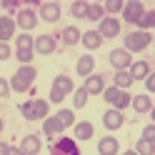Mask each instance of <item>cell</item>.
I'll list each match as a JSON object with an SVG mask.
<instances>
[{"mask_svg":"<svg viewBox=\"0 0 155 155\" xmlns=\"http://www.w3.org/2000/svg\"><path fill=\"white\" fill-rule=\"evenodd\" d=\"M35 80H38V68L33 63H28V65H20L18 70L13 73L10 78V90L13 93H30L35 88Z\"/></svg>","mask_w":155,"mask_h":155,"instance_id":"1","label":"cell"},{"mask_svg":"<svg viewBox=\"0 0 155 155\" xmlns=\"http://www.w3.org/2000/svg\"><path fill=\"white\" fill-rule=\"evenodd\" d=\"M73 90H75L73 78L65 75V73H60V75L53 78V85H50V95H48V100L55 103V105H60V103L68 98V95H73Z\"/></svg>","mask_w":155,"mask_h":155,"instance_id":"2","label":"cell"},{"mask_svg":"<svg viewBox=\"0 0 155 155\" xmlns=\"http://www.w3.org/2000/svg\"><path fill=\"white\" fill-rule=\"evenodd\" d=\"M20 115L25 120H45L50 115V100H43V98L25 100L20 105Z\"/></svg>","mask_w":155,"mask_h":155,"instance_id":"3","label":"cell"},{"mask_svg":"<svg viewBox=\"0 0 155 155\" xmlns=\"http://www.w3.org/2000/svg\"><path fill=\"white\" fill-rule=\"evenodd\" d=\"M153 45V33H148V30H133V33H128L125 35V40H123V48L128 53H145L148 48Z\"/></svg>","mask_w":155,"mask_h":155,"instance_id":"4","label":"cell"},{"mask_svg":"<svg viewBox=\"0 0 155 155\" xmlns=\"http://www.w3.org/2000/svg\"><path fill=\"white\" fill-rule=\"evenodd\" d=\"M13 55L20 60V65H28V63H33V58H35V38L30 33H20L15 38V50Z\"/></svg>","mask_w":155,"mask_h":155,"instance_id":"5","label":"cell"},{"mask_svg":"<svg viewBox=\"0 0 155 155\" xmlns=\"http://www.w3.org/2000/svg\"><path fill=\"white\" fill-rule=\"evenodd\" d=\"M103 100L108 103L110 108H115V110H125V108H130L133 95H130L128 90H123V88H115V85H110V88L103 90Z\"/></svg>","mask_w":155,"mask_h":155,"instance_id":"6","label":"cell"},{"mask_svg":"<svg viewBox=\"0 0 155 155\" xmlns=\"http://www.w3.org/2000/svg\"><path fill=\"white\" fill-rule=\"evenodd\" d=\"M50 155H80V145H78L75 138L60 135L50 143Z\"/></svg>","mask_w":155,"mask_h":155,"instance_id":"7","label":"cell"},{"mask_svg":"<svg viewBox=\"0 0 155 155\" xmlns=\"http://www.w3.org/2000/svg\"><path fill=\"white\" fill-rule=\"evenodd\" d=\"M145 3L143 0H125V8H123V13H120V18H123V23H130V25H138V20L145 15Z\"/></svg>","mask_w":155,"mask_h":155,"instance_id":"8","label":"cell"},{"mask_svg":"<svg viewBox=\"0 0 155 155\" xmlns=\"http://www.w3.org/2000/svg\"><path fill=\"white\" fill-rule=\"evenodd\" d=\"M15 23H18V28H20L23 33H30V30H35V25L40 23V18H38L35 8H20V10L15 13Z\"/></svg>","mask_w":155,"mask_h":155,"instance_id":"9","label":"cell"},{"mask_svg":"<svg viewBox=\"0 0 155 155\" xmlns=\"http://www.w3.org/2000/svg\"><path fill=\"white\" fill-rule=\"evenodd\" d=\"M120 18L118 15H105L103 20H100V25H98V33L105 38V40H115V38L120 35Z\"/></svg>","mask_w":155,"mask_h":155,"instance_id":"10","label":"cell"},{"mask_svg":"<svg viewBox=\"0 0 155 155\" xmlns=\"http://www.w3.org/2000/svg\"><path fill=\"white\" fill-rule=\"evenodd\" d=\"M38 18H40L43 23H58V20L63 18V8H60V3H55V0H45V3H40Z\"/></svg>","mask_w":155,"mask_h":155,"instance_id":"11","label":"cell"},{"mask_svg":"<svg viewBox=\"0 0 155 155\" xmlns=\"http://www.w3.org/2000/svg\"><path fill=\"white\" fill-rule=\"evenodd\" d=\"M108 63L113 65V70H128L133 63V53H128L125 48H113L108 55Z\"/></svg>","mask_w":155,"mask_h":155,"instance_id":"12","label":"cell"},{"mask_svg":"<svg viewBox=\"0 0 155 155\" xmlns=\"http://www.w3.org/2000/svg\"><path fill=\"white\" fill-rule=\"evenodd\" d=\"M58 50V38L50 33H43L35 38V55H53Z\"/></svg>","mask_w":155,"mask_h":155,"instance_id":"13","label":"cell"},{"mask_svg":"<svg viewBox=\"0 0 155 155\" xmlns=\"http://www.w3.org/2000/svg\"><path fill=\"white\" fill-rule=\"evenodd\" d=\"M103 125H105V130H110V133H115V130H120L123 125H125V115H123V110H115V108H108L103 113Z\"/></svg>","mask_w":155,"mask_h":155,"instance_id":"14","label":"cell"},{"mask_svg":"<svg viewBox=\"0 0 155 155\" xmlns=\"http://www.w3.org/2000/svg\"><path fill=\"white\" fill-rule=\"evenodd\" d=\"M105 43V38L98 33V28H90V30H85L83 35H80V45L85 48L88 53H93V50H98V48Z\"/></svg>","mask_w":155,"mask_h":155,"instance_id":"15","label":"cell"},{"mask_svg":"<svg viewBox=\"0 0 155 155\" xmlns=\"http://www.w3.org/2000/svg\"><path fill=\"white\" fill-rule=\"evenodd\" d=\"M65 133V125L55 118V115H48V118L43 120V135L48 140H55V138H60V135Z\"/></svg>","mask_w":155,"mask_h":155,"instance_id":"16","label":"cell"},{"mask_svg":"<svg viewBox=\"0 0 155 155\" xmlns=\"http://www.w3.org/2000/svg\"><path fill=\"white\" fill-rule=\"evenodd\" d=\"M18 33V23L13 15H0V40L3 43H10Z\"/></svg>","mask_w":155,"mask_h":155,"instance_id":"17","label":"cell"},{"mask_svg":"<svg viewBox=\"0 0 155 155\" xmlns=\"http://www.w3.org/2000/svg\"><path fill=\"white\" fill-rule=\"evenodd\" d=\"M83 88L88 90V95H103V90L108 88V85H105L103 73H93V75H88V78H85Z\"/></svg>","mask_w":155,"mask_h":155,"instance_id":"18","label":"cell"},{"mask_svg":"<svg viewBox=\"0 0 155 155\" xmlns=\"http://www.w3.org/2000/svg\"><path fill=\"white\" fill-rule=\"evenodd\" d=\"M80 35H83V33H80V28H75V25H65L55 38H58V40H63L65 48H73V45L80 43Z\"/></svg>","mask_w":155,"mask_h":155,"instance_id":"19","label":"cell"},{"mask_svg":"<svg viewBox=\"0 0 155 155\" xmlns=\"http://www.w3.org/2000/svg\"><path fill=\"white\" fill-rule=\"evenodd\" d=\"M20 150L23 155H40L43 150V140H40V135H25V138L20 140Z\"/></svg>","mask_w":155,"mask_h":155,"instance_id":"20","label":"cell"},{"mask_svg":"<svg viewBox=\"0 0 155 155\" xmlns=\"http://www.w3.org/2000/svg\"><path fill=\"white\" fill-rule=\"evenodd\" d=\"M120 153V140L115 135H105L98 140V155H118Z\"/></svg>","mask_w":155,"mask_h":155,"instance_id":"21","label":"cell"},{"mask_svg":"<svg viewBox=\"0 0 155 155\" xmlns=\"http://www.w3.org/2000/svg\"><path fill=\"white\" fill-rule=\"evenodd\" d=\"M75 73L80 75V78H88V75H93V73H95V58H93L90 53L80 55V58H78V63H75Z\"/></svg>","mask_w":155,"mask_h":155,"instance_id":"22","label":"cell"},{"mask_svg":"<svg viewBox=\"0 0 155 155\" xmlns=\"http://www.w3.org/2000/svg\"><path fill=\"white\" fill-rule=\"evenodd\" d=\"M130 108L138 113V115H145L153 110V100H150V93H143V95H133L130 100Z\"/></svg>","mask_w":155,"mask_h":155,"instance_id":"23","label":"cell"},{"mask_svg":"<svg viewBox=\"0 0 155 155\" xmlns=\"http://www.w3.org/2000/svg\"><path fill=\"white\" fill-rule=\"evenodd\" d=\"M73 133H75V140H93V135H95V125L90 120H80V123H75L73 125Z\"/></svg>","mask_w":155,"mask_h":155,"instance_id":"24","label":"cell"},{"mask_svg":"<svg viewBox=\"0 0 155 155\" xmlns=\"http://www.w3.org/2000/svg\"><path fill=\"white\" fill-rule=\"evenodd\" d=\"M128 70H130V75H133V80H145V78H148V75L153 73L148 60H133Z\"/></svg>","mask_w":155,"mask_h":155,"instance_id":"25","label":"cell"},{"mask_svg":"<svg viewBox=\"0 0 155 155\" xmlns=\"http://www.w3.org/2000/svg\"><path fill=\"white\" fill-rule=\"evenodd\" d=\"M133 83H135V80H133L130 70H115V78H113V85H115V88H123V90H128Z\"/></svg>","mask_w":155,"mask_h":155,"instance_id":"26","label":"cell"},{"mask_svg":"<svg viewBox=\"0 0 155 155\" xmlns=\"http://www.w3.org/2000/svg\"><path fill=\"white\" fill-rule=\"evenodd\" d=\"M88 8H90L88 0H73V5H70V15L75 18V20H85V15H88Z\"/></svg>","mask_w":155,"mask_h":155,"instance_id":"27","label":"cell"},{"mask_svg":"<svg viewBox=\"0 0 155 155\" xmlns=\"http://www.w3.org/2000/svg\"><path fill=\"white\" fill-rule=\"evenodd\" d=\"M103 18H105V8H103V3H90L85 20H88V23H100Z\"/></svg>","mask_w":155,"mask_h":155,"instance_id":"28","label":"cell"},{"mask_svg":"<svg viewBox=\"0 0 155 155\" xmlns=\"http://www.w3.org/2000/svg\"><path fill=\"white\" fill-rule=\"evenodd\" d=\"M55 118L60 120L65 125V130H68V128H73V125H75V110L73 108H60V110L55 113Z\"/></svg>","mask_w":155,"mask_h":155,"instance_id":"29","label":"cell"},{"mask_svg":"<svg viewBox=\"0 0 155 155\" xmlns=\"http://www.w3.org/2000/svg\"><path fill=\"white\" fill-rule=\"evenodd\" d=\"M88 90L85 88H78V90H73V110H83L85 105H88Z\"/></svg>","mask_w":155,"mask_h":155,"instance_id":"30","label":"cell"},{"mask_svg":"<svg viewBox=\"0 0 155 155\" xmlns=\"http://www.w3.org/2000/svg\"><path fill=\"white\" fill-rule=\"evenodd\" d=\"M138 28H140V30H155V8H153V10H145V15L140 18V20H138Z\"/></svg>","mask_w":155,"mask_h":155,"instance_id":"31","label":"cell"},{"mask_svg":"<svg viewBox=\"0 0 155 155\" xmlns=\"http://www.w3.org/2000/svg\"><path fill=\"white\" fill-rule=\"evenodd\" d=\"M103 8H105V15H120L125 8V0H105Z\"/></svg>","mask_w":155,"mask_h":155,"instance_id":"32","label":"cell"},{"mask_svg":"<svg viewBox=\"0 0 155 155\" xmlns=\"http://www.w3.org/2000/svg\"><path fill=\"white\" fill-rule=\"evenodd\" d=\"M138 155H155V143H150V140H138L135 143V148H133Z\"/></svg>","mask_w":155,"mask_h":155,"instance_id":"33","label":"cell"},{"mask_svg":"<svg viewBox=\"0 0 155 155\" xmlns=\"http://www.w3.org/2000/svg\"><path fill=\"white\" fill-rule=\"evenodd\" d=\"M20 3H23V0H3V10H5V15H15L18 10H20Z\"/></svg>","mask_w":155,"mask_h":155,"instance_id":"34","label":"cell"},{"mask_svg":"<svg viewBox=\"0 0 155 155\" xmlns=\"http://www.w3.org/2000/svg\"><path fill=\"white\" fill-rule=\"evenodd\" d=\"M10 58H13V48H10V43H3V40H0V63L10 60Z\"/></svg>","mask_w":155,"mask_h":155,"instance_id":"35","label":"cell"},{"mask_svg":"<svg viewBox=\"0 0 155 155\" xmlns=\"http://www.w3.org/2000/svg\"><path fill=\"white\" fill-rule=\"evenodd\" d=\"M140 138L143 140H150V143H155V123H148L143 128V133H140Z\"/></svg>","mask_w":155,"mask_h":155,"instance_id":"36","label":"cell"},{"mask_svg":"<svg viewBox=\"0 0 155 155\" xmlns=\"http://www.w3.org/2000/svg\"><path fill=\"white\" fill-rule=\"evenodd\" d=\"M10 80L8 78H0V100H5V98H10Z\"/></svg>","mask_w":155,"mask_h":155,"instance_id":"37","label":"cell"},{"mask_svg":"<svg viewBox=\"0 0 155 155\" xmlns=\"http://www.w3.org/2000/svg\"><path fill=\"white\" fill-rule=\"evenodd\" d=\"M143 83H145V90H148V93H155V73H150Z\"/></svg>","mask_w":155,"mask_h":155,"instance_id":"38","label":"cell"},{"mask_svg":"<svg viewBox=\"0 0 155 155\" xmlns=\"http://www.w3.org/2000/svg\"><path fill=\"white\" fill-rule=\"evenodd\" d=\"M5 155H23V150H20V145H10Z\"/></svg>","mask_w":155,"mask_h":155,"instance_id":"39","label":"cell"},{"mask_svg":"<svg viewBox=\"0 0 155 155\" xmlns=\"http://www.w3.org/2000/svg\"><path fill=\"white\" fill-rule=\"evenodd\" d=\"M8 148H10V145H8L5 140H0V155H5V153H8Z\"/></svg>","mask_w":155,"mask_h":155,"instance_id":"40","label":"cell"},{"mask_svg":"<svg viewBox=\"0 0 155 155\" xmlns=\"http://www.w3.org/2000/svg\"><path fill=\"white\" fill-rule=\"evenodd\" d=\"M28 5H33V8H40V0H25Z\"/></svg>","mask_w":155,"mask_h":155,"instance_id":"41","label":"cell"},{"mask_svg":"<svg viewBox=\"0 0 155 155\" xmlns=\"http://www.w3.org/2000/svg\"><path fill=\"white\" fill-rule=\"evenodd\" d=\"M120 155H138V153H135V150H123Z\"/></svg>","mask_w":155,"mask_h":155,"instance_id":"42","label":"cell"},{"mask_svg":"<svg viewBox=\"0 0 155 155\" xmlns=\"http://www.w3.org/2000/svg\"><path fill=\"white\" fill-rule=\"evenodd\" d=\"M150 120L155 123V105H153V110H150Z\"/></svg>","mask_w":155,"mask_h":155,"instance_id":"43","label":"cell"},{"mask_svg":"<svg viewBox=\"0 0 155 155\" xmlns=\"http://www.w3.org/2000/svg\"><path fill=\"white\" fill-rule=\"evenodd\" d=\"M3 128H5V123H3V118H0V133H3Z\"/></svg>","mask_w":155,"mask_h":155,"instance_id":"44","label":"cell"},{"mask_svg":"<svg viewBox=\"0 0 155 155\" xmlns=\"http://www.w3.org/2000/svg\"><path fill=\"white\" fill-rule=\"evenodd\" d=\"M90 3H105V0H90Z\"/></svg>","mask_w":155,"mask_h":155,"instance_id":"45","label":"cell"},{"mask_svg":"<svg viewBox=\"0 0 155 155\" xmlns=\"http://www.w3.org/2000/svg\"><path fill=\"white\" fill-rule=\"evenodd\" d=\"M153 45H155V33H153Z\"/></svg>","mask_w":155,"mask_h":155,"instance_id":"46","label":"cell"},{"mask_svg":"<svg viewBox=\"0 0 155 155\" xmlns=\"http://www.w3.org/2000/svg\"><path fill=\"white\" fill-rule=\"evenodd\" d=\"M95 155H98V153H95Z\"/></svg>","mask_w":155,"mask_h":155,"instance_id":"47","label":"cell"}]
</instances>
